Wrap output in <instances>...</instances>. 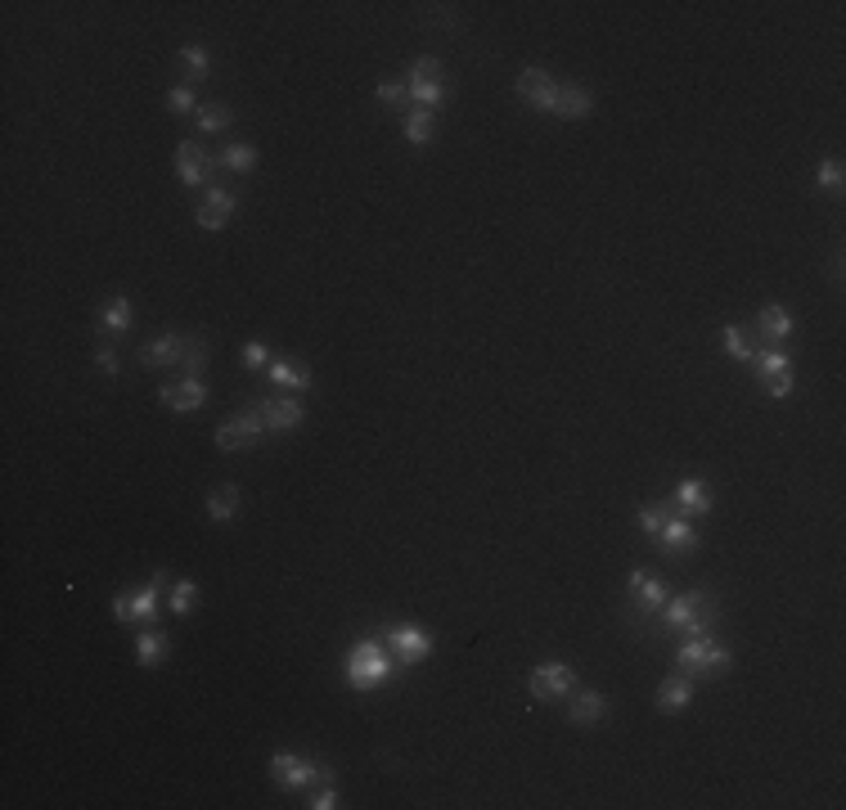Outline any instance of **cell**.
Masks as SVG:
<instances>
[{
    "label": "cell",
    "instance_id": "obj_1",
    "mask_svg": "<svg viewBox=\"0 0 846 810\" xmlns=\"http://www.w3.org/2000/svg\"><path fill=\"white\" fill-rule=\"evenodd\" d=\"M396 666H401V662L392 657L387 639H360V644H351V648H347V662H342V675H347L351 689L369 693V689H378L383 680H392Z\"/></svg>",
    "mask_w": 846,
    "mask_h": 810
},
{
    "label": "cell",
    "instance_id": "obj_2",
    "mask_svg": "<svg viewBox=\"0 0 846 810\" xmlns=\"http://www.w3.org/2000/svg\"><path fill=\"white\" fill-rule=\"evenodd\" d=\"M662 626L666 635H711V621H716V599H711L707 590H689V594H671V599L662 603Z\"/></svg>",
    "mask_w": 846,
    "mask_h": 810
},
{
    "label": "cell",
    "instance_id": "obj_3",
    "mask_svg": "<svg viewBox=\"0 0 846 810\" xmlns=\"http://www.w3.org/2000/svg\"><path fill=\"white\" fill-rule=\"evenodd\" d=\"M675 671L684 675H720L729 671V648L716 644L711 635H689L675 648Z\"/></svg>",
    "mask_w": 846,
    "mask_h": 810
},
{
    "label": "cell",
    "instance_id": "obj_4",
    "mask_svg": "<svg viewBox=\"0 0 846 810\" xmlns=\"http://www.w3.org/2000/svg\"><path fill=\"white\" fill-rule=\"evenodd\" d=\"M162 585H167V572H153L149 585H140V590H122L113 599V617L122 621V626H149L153 617H158V594Z\"/></svg>",
    "mask_w": 846,
    "mask_h": 810
},
{
    "label": "cell",
    "instance_id": "obj_5",
    "mask_svg": "<svg viewBox=\"0 0 846 810\" xmlns=\"http://www.w3.org/2000/svg\"><path fill=\"white\" fill-rule=\"evenodd\" d=\"M270 779L279 788H311V783H333V770L324 761H311V756L275 752L270 756Z\"/></svg>",
    "mask_w": 846,
    "mask_h": 810
},
{
    "label": "cell",
    "instance_id": "obj_6",
    "mask_svg": "<svg viewBox=\"0 0 846 810\" xmlns=\"http://www.w3.org/2000/svg\"><path fill=\"white\" fill-rule=\"evenodd\" d=\"M441 77H446V68H441V59H432V54H423V59L410 63L405 90H410L414 108H428V113H437V104L446 99V86H441Z\"/></svg>",
    "mask_w": 846,
    "mask_h": 810
},
{
    "label": "cell",
    "instance_id": "obj_7",
    "mask_svg": "<svg viewBox=\"0 0 846 810\" xmlns=\"http://www.w3.org/2000/svg\"><path fill=\"white\" fill-rule=\"evenodd\" d=\"M212 171H221V153H212L207 144H198V140H180L176 144V176H180V185H189V189L212 185Z\"/></svg>",
    "mask_w": 846,
    "mask_h": 810
},
{
    "label": "cell",
    "instance_id": "obj_8",
    "mask_svg": "<svg viewBox=\"0 0 846 810\" xmlns=\"http://www.w3.org/2000/svg\"><path fill=\"white\" fill-rule=\"evenodd\" d=\"M266 432L270 428H266V419H261V410L248 405L243 414H234V419H225L221 428H216V450H221V455H234V450H243V446H257Z\"/></svg>",
    "mask_w": 846,
    "mask_h": 810
},
{
    "label": "cell",
    "instance_id": "obj_9",
    "mask_svg": "<svg viewBox=\"0 0 846 810\" xmlns=\"http://www.w3.org/2000/svg\"><path fill=\"white\" fill-rule=\"evenodd\" d=\"M576 689V671L567 662H540L527 675V693L536 702H563Z\"/></svg>",
    "mask_w": 846,
    "mask_h": 810
},
{
    "label": "cell",
    "instance_id": "obj_10",
    "mask_svg": "<svg viewBox=\"0 0 846 810\" xmlns=\"http://www.w3.org/2000/svg\"><path fill=\"white\" fill-rule=\"evenodd\" d=\"M626 594H630V608H639V617H657L662 603L671 599V585L657 572H648V567H635V572L626 576Z\"/></svg>",
    "mask_w": 846,
    "mask_h": 810
},
{
    "label": "cell",
    "instance_id": "obj_11",
    "mask_svg": "<svg viewBox=\"0 0 846 810\" xmlns=\"http://www.w3.org/2000/svg\"><path fill=\"white\" fill-rule=\"evenodd\" d=\"M752 374L761 378V387L774 396V401H788L792 396V356L788 351H779V347H770V351H761V356H752Z\"/></svg>",
    "mask_w": 846,
    "mask_h": 810
},
{
    "label": "cell",
    "instance_id": "obj_12",
    "mask_svg": "<svg viewBox=\"0 0 846 810\" xmlns=\"http://www.w3.org/2000/svg\"><path fill=\"white\" fill-rule=\"evenodd\" d=\"M558 86H563V81H554L545 68H522L518 81H513L518 99L531 104L536 113H558Z\"/></svg>",
    "mask_w": 846,
    "mask_h": 810
},
{
    "label": "cell",
    "instance_id": "obj_13",
    "mask_svg": "<svg viewBox=\"0 0 846 810\" xmlns=\"http://www.w3.org/2000/svg\"><path fill=\"white\" fill-rule=\"evenodd\" d=\"M234 207H239V194H234L230 185H221V180H212L207 185V194H203V203H198V225L203 230H225L230 225V216H234Z\"/></svg>",
    "mask_w": 846,
    "mask_h": 810
},
{
    "label": "cell",
    "instance_id": "obj_14",
    "mask_svg": "<svg viewBox=\"0 0 846 810\" xmlns=\"http://www.w3.org/2000/svg\"><path fill=\"white\" fill-rule=\"evenodd\" d=\"M185 347H189V333H162V338L144 342L140 351H135V360H140V369H180V360H185Z\"/></svg>",
    "mask_w": 846,
    "mask_h": 810
},
{
    "label": "cell",
    "instance_id": "obj_15",
    "mask_svg": "<svg viewBox=\"0 0 846 810\" xmlns=\"http://www.w3.org/2000/svg\"><path fill=\"white\" fill-rule=\"evenodd\" d=\"M387 648H392V657L401 666H414L432 653V635L423 626H392L387 630Z\"/></svg>",
    "mask_w": 846,
    "mask_h": 810
},
{
    "label": "cell",
    "instance_id": "obj_16",
    "mask_svg": "<svg viewBox=\"0 0 846 810\" xmlns=\"http://www.w3.org/2000/svg\"><path fill=\"white\" fill-rule=\"evenodd\" d=\"M252 405L261 410V419H266L270 432H293L306 414V405L297 401V396H261V401H252Z\"/></svg>",
    "mask_w": 846,
    "mask_h": 810
},
{
    "label": "cell",
    "instance_id": "obj_17",
    "mask_svg": "<svg viewBox=\"0 0 846 810\" xmlns=\"http://www.w3.org/2000/svg\"><path fill=\"white\" fill-rule=\"evenodd\" d=\"M158 401L176 414H194L198 405H207V383L203 378H176V383H167L158 392Z\"/></svg>",
    "mask_w": 846,
    "mask_h": 810
},
{
    "label": "cell",
    "instance_id": "obj_18",
    "mask_svg": "<svg viewBox=\"0 0 846 810\" xmlns=\"http://www.w3.org/2000/svg\"><path fill=\"white\" fill-rule=\"evenodd\" d=\"M131 324H135V311H131V297L126 293H113L95 315V329L104 333V338H122V333H131Z\"/></svg>",
    "mask_w": 846,
    "mask_h": 810
},
{
    "label": "cell",
    "instance_id": "obj_19",
    "mask_svg": "<svg viewBox=\"0 0 846 810\" xmlns=\"http://www.w3.org/2000/svg\"><path fill=\"white\" fill-rule=\"evenodd\" d=\"M671 509L680 518H698V513H711V486L702 477H684L671 495Z\"/></svg>",
    "mask_w": 846,
    "mask_h": 810
},
{
    "label": "cell",
    "instance_id": "obj_20",
    "mask_svg": "<svg viewBox=\"0 0 846 810\" xmlns=\"http://www.w3.org/2000/svg\"><path fill=\"white\" fill-rule=\"evenodd\" d=\"M608 716V698H603L599 689H572L567 693V720H572L576 729L594 725V720Z\"/></svg>",
    "mask_w": 846,
    "mask_h": 810
},
{
    "label": "cell",
    "instance_id": "obj_21",
    "mask_svg": "<svg viewBox=\"0 0 846 810\" xmlns=\"http://www.w3.org/2000/svg\"><path fill=\"white\" fill-rule=\"evenodd\" d=\"M657 545L666 549V554H693V545H698V531H693V522L689 518H680V513H671V518H666V527L657 531Z\"/></svg>",
    "mask_w": 846,
    "mask_h": 810
},
{
    "label": "cell",
    "instance_id": "obj_22",
    "mask_svg": "<svg viewBox=\"0 0 846 810\" xmlns=\"http://www.w3.org/2000/svg\"><path fill=\"white\" fill-rule=\"evenodd\" d=\"M266 374H270V383H275V387H293V392H311V387H315V374L293 356H275Z\"/></svg>",
    "mask_w": 846,
    "mask_h": 810
},
{
    "label": "cell",
    "instance_id": "obj_23",
    "mask_svg": "<svg viewBox=\"0 0 846 810\" xmlns=\"http://www.w3.org/2000/svg\"><path fill=\"white\" fill-rule=\"evenodd\" d=\"M693 702V675H684V671H671L662 684H657V711H684Z\"/></svg>",
    "mask_w": 846,
    "mask_h": 810
},
{
    "label": "cell",
    "instance_id": "obj_24",
    "mask_svg": "<svg viewBox=\"0 0 846 810\" xmlns=\"http://www.w3.org/2000/svg\"><path fill=\"white\" fill-rule=\"evenodd\" d=\"M590 108H594V95L581 86V81H563V86H558V113L554 117L581 122V117H590Z\"/></svg>",
    "mask_w": 846,
    "mask_h": 810
},
{
    "label": "cell",
    "instance_id": "obj_25",
    "mask_svg": "<svg viewBox=\"0 0 846 810\" xmlns=\"http://www.w3.org/2000/svg\"><path fill=\"white\" fill-rule=\"evenodd\" d=\"M167 653H171V635H167V630L144 626L140 635H135V662H140V666H149V671H153V666H158Z\"/></svg>",
    "mask_w": 846,
    "mask_h": 810
},
{
    "label": "cell",
    "instance_id": "obj_26",
    "mask_svg": "<svg viewBox=\"0 0 846 810\" xmlns=\"http://www.w3.org/2000/svg\"><path fill=\"white\" fill-rule=\"evenodd\" d=\"M239 509H243V495H239V486H216V491H207V518L212 522H234L239 518Z\"/></svg>",
    "mask_w": 846,
    "mask_h": 810
},
{
    "label": "cell",
    "instance_id": "obj_27",
    "mask_svg": "<svg viewBox=\"0 0 846 810\" xmlns=\"http://www.w3.org/2000/svg\"><path fill=\"white\" fill-rule=\"evenodd\" d=\"M792 329H797V320H792L783 306H765L761 315H756V333H761L765 342H783L792 338Z\"/></svg>",
    "mask_w": 846,
    "mask_h": 810
},
{
    "label": "cell",
    "instance_id": "obj_28",
    "mask_svg": "<svg viewBox=\"0 0 846 810\" xmlns=\"http://www.w3.org/2000/svg\"><path fill=\"white\" fill-rule=\"evenodd\" d=\"M432 131H437V113H428V108H410V113H405V140H410L414 149L432 144Z\"/></svg>",
    "mask_w": 846,
    "mask_h": 810
},
{
    "label": "cell",
    "instance_id": "obj_29",
    "mask_svg": "<svg viewBox=\"0 0 846 810\" xmlns=\"http://www.w3.org/2000/svg\"><path fill=\"white\" fill-rule=\"evenodd\" d=\"M230 122H234V117H230V108H225V104H216V99H212V104H198V113H194V126H198V131H203V135L230 131Z\"/></svg>",
    "mask_w": 846,
    "mask_h": 810
},
{
    "label": "cell",
    "instance_id": "obj_30",
    "mask_svg": "<svg viewBox=\"0 0 846 810\" xmlns=\"http://www.w3.org/2000/svg\"><path fill=\"white\" fill-rule=\"evenodd\" d=\"M180 63H185V86H194L198 77H207V72H212V54H207V45H180Z\"/></svg>",
    "mask_w": 846,
    "mask_h": 810
},
{
    "label": "cell",
    "instance_id": "obj_31",
    "mask_svg": "<svg viewBox=\"0 0 846 810\" xmlns=\"http://www.w3.org/2000/svg\"><path fill=\"white\" fill-rule=\"evenodd\" d=\"M842 185H846V167H842V158H824L815 167V189L819 194H842Z\"/></svg>",
    "mask_w": 846,
    "mask_h": 810
},
{
    "label": "cell",
    "instance_id": "obj_32",
    "mask_svg": "<svg viewBox=\"0 0 846 810\" xmlns=\"http://www.w3.org/2000/svg\"><path fill=\"white\" fill-rule=\"evenodd\" d=\"M720 342H725V351L738 360V365H752L756 351H752V342H747V329H743V324H725V329H720Z\"/></svg>",
    "mask_w": 846,
    "mask_h": 810
},
{
    "label": "cell",
    "instance_id": "obj_33",
    "mask_svg": "<svg viewBox=\"0 0 846 810\" xmlns=\"http://www.w3.org/2000/svg\"><path fill=\"white\" fill-rule=\"evenodd\" d=\"M221 167L225 171H252L257 167V144H248V140H239V144H230V149H221Z\"/></svg>",
    "mask_w": 846,
    "mask_h": 810
},
{
    "label": "cell",
    "instance_id": "obj_34",
    "mask_svg": "<svg viewBox=\"0 0 846 810\" xmlns=\"http://www.w3.org/2000/svg\"><path fill=\"white\" fill-rule=\"evenodd\" d=\"M207 356H212V342L203 338V333H189V347H185V360H180V369H185V378H198V369L207 365Z\"/></svg>",
    "mask_w": 846,
    "mask_h": 810
},
{
    "label": "cell",
    "instance_id": "obj_35",
    "mask_svg": "<svg viewBox=\"0 0 846 810\" xmlns=\"http://www.w3.org/2000/svg\"><path fill=\"white\" fill-rule=\"evenodd\" d=\"M194 599H198V585L189 581V576H180V581H171V594H167V608H171V617H185V612L194 608Z\"/></svg>",
    "mask_w": 846,
    "mask_h": 810
},
{
    "label": "cell",
    "instance_id": "obj_36",
    "mask_svg": "<svg viewBox=\"0 0 846 810\" xmlns=\"http://www.w3.org/2000/svg\"><path fill=\"white\" fill-rule=\"evenodd\" d=\"M671 500H648V504H639V527L648 531V536H657V531L666 527V518H671Z\"/></svg>",
    "mask_w": 846,
    "mask_h": 810
},
{
    "label": "cell",
    "instance_id": "obj_37",
    "mask_svg": "<svg viewBox=\"0 0 846 810\" xmlns=\"http://www.w3.org/2000/svg\"><path fill=\"white\" fill-rule=\"evenodd\" d=\"M374 95H378V104H387V108H405V104H410V90H405V81H396V77H378Z\"/></svg>",
    "mask_w": 846,
    "mask_h": 810
},
{
    "label": "cell",
    "instance_id": "obj_38",
    "mask_svg": "<svg viewBox=\"0 0 846 810\" xmlns=\"http://www.w3.org/2000/svg\"><path fill=\"white\" fill-rule=\"evenodd\" d=\"M90 360H95V369H99V374H108V378L122 374V356H117V347L108 338L95 342V356H90Z\"/></svg>",
    "mask_w": 846,
    "mask_h": 810
},
{
    "label": "cell",
    "instance_id": "obj_39",
    "mask_svg": "<svg viewBox=\"0 0 846 810\" xmlns=\"http://www.w3.org/2000/svg\"><path fill=\"white\" fill-rule=\"evenodd\" d=\"M167 108H171V113H198L194 86H171L167 90Z\"/></svg>",
    "mask_w": 846,
    "mask_h": 810
},
{
    "label": "cell",
    "instance_id": "obj_40",
    "mask_svg": "<svg viewBox=\"0 0 846 810\" xmlns=\"http://www.w3.org/2000/svg\"><path fill=\"white\" fill-rule=\"evenodd\" d=\"M239 356H243V365H248V369H270V360H275L266 347H261V342H243Z\"/></svg>",
    "mask_w": 846,
    "mask_h": 810
},
{
    "label": "cell",
    "instance_id": "obj_41",
    "mask_svg": "<svg viewBox=\"0 0 846 810\" xmlns=\"http://www.w3.org/2000/svg\"><path fill=\"white\" fill-rule=\"evenodd\" d=\"M306 806H311V810H333V806H338V788H333V783L315 788L311 797H306Z\"/></svg>",
    "mask_w": 846,
    "mask_h": 810
}]
</instances>
